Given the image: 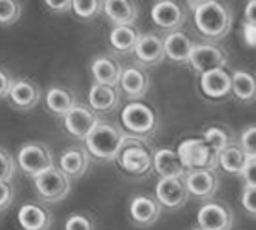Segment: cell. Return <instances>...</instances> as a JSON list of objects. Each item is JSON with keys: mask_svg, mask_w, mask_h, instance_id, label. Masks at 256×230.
I'll list each match as a JSON object with an SVG mask.
<instances>
[{"mask_svg": "<svg viewBox=\"0 0 256 230\" xmlns=\"http://www.w3.org/2000/svg\"><path fill=\"white\" fill-rule=\"evenodd\" d=\"M101 10L114 26L134 24L138 17V7L134 0H102Z\"/></svg>", "mask_w": 256, "mask_h": 230, "instance_id": "cell-22", "label": "cell"}, {"mask_svg": "<svg viewBox=\"0 0 256 230\" xmlns=\"http://www.w3.org/2000/svg\"><path fill=\"white\" fill-rule=\"evenodd\" d=\"M242 207L250 215L256 217V186H246L242 191Z\"/></svg>", "mask_w": 256, "mask_h": 230, "instance_id": "cell-37", "label": "cell"}, {"mask_svg": "<svg viewBox=\"0 0 256 230\" xmlns=\"http://www.w3.org/2000/svg\"><path fill=\"white\" fill-rule=\"evenodd\" d=\"M246 164H248V155L241 149V145L229 143L226 149L218 152V166L226 172H229V174L241 176Z\"/></svg>", "mask_w": 256, "mask_h": 230, "instance_id": "cell-28", "label": "cell"}, {"mask_svg": "<svg viewBox=\"0 0 256 230\" xmlns=\"http://www.w3.org/2000/svg\"><path fill=\"white\" fill-rule=\"evenodd\" d=\"M152 167L160 178H184L188 172L178 152L171 149L156 150L152 154Z\"/></svg>", "mask_w": 256, "mask_h": 230, "instance_id": "cell-20", "label": "cell"}, {"mask_svg": "<svg viewBox=\"0 0 256 230\" xmlns=\"http://www.w3.org/2000/svg\"><path fill=\"white\" fill-rule=\"evenodd\" d=\"M164 41V53L174 63H188L190 55L195 48V41L183 31H171Z\"/></svg>", "mask_w": 256, "mask_h": 230, "instance_id": "cell-21", "label": "cell"}, {"mask_svg": "<svg viewBox=\"0 0 256 230\" xmlns=\"http://www.w3.org/2000/svg\"><path fill=\"white\" fill-rule=\"evenodd\" d=\"M16 198V190L12 186V181L0 179V212L9 208Z\"/></svg>", "mask_w": 256, "mask_h": 230, "instance_id": "cell-36", "label": "cell"}, {"mask_svg": "<svg viewBox=\"0 0 256 230\" xmlns=\"http://www.w3.org/2000/svg\"><path fill=\"white\" fill-rule=\"evenodd\" d=\"M102 0H72V10L77 17L90 20L101 12Z\"/></svg>", "mask_w": 256, "mask_h": 230, "instance_id": "cell-31", "label": "cell"}, {"mask_svg": "<svg viewBox=\"0 0 256 230\" xmlns=\"http://www.w3.org/2000/svg\"><path fill=\"white\" fill-rule=\"evenodd\" d=\"M114 160L132 176H144L152 169V152L138 137H126Z\"/></svg>", "mask_w": 256, "mask_h": 230, "instance_id": "cell-3", "label": "cell"}, {"mask_svg": "<svg viewBox=\"0 0 256 230\" xmlns=\"http://www.w3.org/2000/svg\"><path fill=\"white\" fill-rule=\"evenodd\" d=\"M130 219L138 227H150L160 217V203L150 195H137L130 201Z\"/></svg>", "mask_w": 256, "mask_h": 230, "instance_id": "cell-17", "label": "cell"}, {"mask_svg": "<svg viewBox=\"0 0 256 230\" xmlns=\"http://www.w3.org/2000/svg\"><path fill=\"white\" fill-rule=\"evenodd\" d=\"M188 63L198 73L214 70V68H224L227 65V53L224 48L217 46L214 43L195 44Z\"/></svg>", "mask_w": 256, "mask_h": 230, "instance_id": "cell-10", "label": "cell"}, {"mask_svg": "<svg viewBox=\"0 0 256 230\" xmlns=\"http://www.w3.org/2000/svg\"><path fill=\"white\" fill-rule=\"evenodd\" d=\"M20 230H48L53 215L43 203H24L18 212Z\"/></svg>", "mask_w": 256, "mask_h": 230, "instance_id": "cell-18", "label": "cell"}, {"mask_svg": "<svg viewBox=\"0 0 256 230\" xmlns=\"http://www.w3.org/2000/svg\"><path fill=\"white\" fill-rule=\"evenodd\" d=\"M18 164L20 171L26 172L31 178H34V176L55 166V159H53V154L48 149V145H44L41 142H30L24 143L19 149Z\"/></svg>", "mask_w": 256, "mask_h": 230, "instance_id": "cell-7", "label": "cell"}, {"mask_svg": "<svg viewBox=\"0 0 256 230\" xmlns=\"http://www.w3.org/2000/svg\"><path fill=\"white\" fill-rule=\"evenodd\" d=\"M195 230H202V229H200V227H198V229H195Z\"/></svg>", "mask_w": 256, "mask_h": 230, "instance_id": "cell-43", "label": "cell"}, {"mask_svg": "<svg viewBox=\"0 0 256 230\" xmlns=\"http://www.w3.org/2000/svg\"><path fill=\"white\" fill-rule=\"evenodd\" d=\"M118 85L130 99H142L148 92L150 79H148V73L142 67L132 65V67L123 68Z\"/></svg>", "mask_w": 256, "mask_h": 230, "instance_id": "cell-19", "label": "cell"}, {"mask_svg": "<svg viewBox=\"0 0 256 230\" xmlns=\"http://www.w3.org/2000/svg\"><path fill=\"white\" fill-rule=\"evenodd\" d=\"M193 12H195V26L198 32L210 41L224 39L232 29V10L222 0H210Z\"/></svg>", "mask_w": 256, "mask_h": 230, "instance_id": "cell-1", "label": "cell"}, {"mask_svg": "<svg viewBox=\"0 0 256 230\" xmlns=\"http://www.w3.org/2000/svg\"><path fill=\"white\" fill-rule=\"evenodd\" d=\"M135 58L142 67H156V65L162 63L166 58V53H164V41L159 38L154 32H148V34H142L138 39V43L135 44L134 51Z\"/></svg>", "mask_w": 256, "mask_h": 230, "instance_id": "cell-16", "label": "cell"}, {"mask_svg": "<svg viewBox=\"0 0 256 230\" xmlns=\"http://www.w3.org/2000/svg\"><path fill=\"white\" fill-rule=\"evenodd\" d=\"M58 167L68 178H80L89 169V152L82 147H70L60 155Z\"/></svg>", "mask_w": 256, "mask_h": 230, "instance_id": "cell-25", "label": "cell"}, {"mask_svg": "<svg viewBox=\"0 0 256 230\" xmlns=\"http://www.w3.org/2000/svg\"><path fill=\"white\" fill-rule=\"evenodd\" d=\"M239 145L244 150L248 159H256V125H250L242 130Z\"/></svg>", "mask_w": 256, "mask_h": 230, "instance_id": "cell-33", "label": "cell"}, {"mask_svg": "<svg viewBox=\"0 0 256 230\" xmlns=\"http://www.w3.org/2000/svg\"><path fill=\"white\" fill-rule=\"evenodd\" d=\"M126 137L116 125L99 121L86 138V150L99 160H114Z\"/></svg>", "mask_w": 256, "mask_h": 230, "instance_id": "cell-2", "label": "cell"}, {"mask_svg": "<svg viewBox=\"0 0 256 230\" xmlns=\"http://www.w3.org/2000/svg\"><path fill=\"white\" fill-rule=\"evenodd\" d=\"M41 89L36 82L30 79H18L12 82L9 96L7 99L10 104L19 111H30L34 109L41 101Z\"/></svg>", "mask_w": 256, "mask_h": 230, "instance_id": "cell-15", "label": "cell"}, {"mask_svg": "<svg viewBox=\"0 0 256 230\" xmlns=\"http://www.w3.org/2000/svg\"><path fill=\"white\" fill-rule=\"evenodd\" d=\"M241 176L246 186H256V159H248V164Z\"/></svg>", "mask_w": 256, "mask_h": 230, "instance_id": "cell-38", "label": "cell"}, {"mask_svg": "<svg viewBox=\"0 0 256 230\" xmlns=\"http://www.w3.org/2000/svg\"><path fill=\"white\" fill-rule=\"evenodd\" d=\"M188 196L190 193L183 178H160L156 186V200L160 203V207L169 208V210H178L184 207Z\"/></svg>", "mask_w": 256, "mask_h": 230, "instance_id": "cell-11", "label": "cell"}, {"mask_svg": "<svg viewBox=\"0 0 256 230\" xmlns=\"http://www.w3.org/2000/svg\"><path fill=\"white\" fill-rule=\"evenodd\" d=\"M65 230H96V225L88 213H74L65 222Z\"/></svg>", "mask_w": 256, "mask_h": 230, "instance_id": "cell-34", "label": "cell"}, {"mask_svg": "<svg viewBox=\"0 0 256 230\" xmlns=\"http://www.w3.org/2000/svg\"><path fill=\"white\" fill-rule=\"evenodd\" d=\"M20 19L19 0H0V24L12 26Z\"/></svg>", "mask_w": 256, "mask_h": 230, "instance_id": "cell-32", "label": "cell"}, {"mask_svg": "<svg viewBox=\"0 0 256 230\" xmlns=\"http://www.w3.org/2000/svg\"><path fill=\"white\" fill-rule=\"evenodd\" d=\"M44 101H46L48 111L55 114V116H64V114H67L68 111L77 104L76 94L65 87L48 89L46 96H44Z\"/></svg>", "mask_w": 256, "mask_h": 230, "instance_id": "cell-27", "label": "cell"}, {"mask_svg": "<svg viewBox=\"0 0 256 230\" xmlns=\"http://www.w3.org/2000/svg\"><path fill=\"white\" fill-rule=\"evenodd\" d=\"M183 179L188 193L198 200H210L218 190V176L216 169L188 171Z\"/></svg>", "mask_w": 256, "mask_h": 230, "instance_id": "cell-13", "label": "cell"}, {"mask_svg": "<svg viewBox=\"0 0 256 230\" xmlns=\"http://www.w3.org/2000/svg\"><path fill=\"white\" fill-rule=\"evenodd\" d=\"M12 82H14V79H12L10 73L7 72L6 68L0 67V99H6V97L9 96Z\"/></svg>", "mask_w": 256, "mask_h": 230, "instance_id": "cell-39", "label": "cell"}, {"mask_svg": "<svg viewBox=\"0 0 256 230\" xmlns=\"http://www.w3.org/2000/svg\"><path fill=\"white\" fill-rule=\"evenodd\" d=\"M150 17L156 26L171 32L181 29V26L186 20V12H184L183 5L176 0H159L152 7Z\"/></svg>", "mask_w": 256, "mask_h": 230, "instance_id": "cell-12", "label": "cell"}, {"mask_svg": "<svg viewBox=\"0 0 256 230\" xmlns=\"http://www.w3.org/2000/svg\"><path fill=\"white\" fill-rule=\"evenodd\" d=\"M90 72L98 84H106V85H118L120 77H122L123 67L122 63L111 55H102L98 56L90 65Z\"/></svg>", "mask_w": 256, "mask_h": 230, "instance_id": "cell-24", "label": "cell"}, {"mask_svg": "<svg viewBox=\"0 0 256 230\" xmlns=\"http://www.w3.org/2000/svg\"><path fill=\"white\" fill-rule=\"evenodd\" d=\"M120 104L118 85L94 84L89 90V106L96 113H111Z\"/></svg>", "mask_w": 256, "mask_h": 230, "instance_id": "cell-23", "label": "cell"}, {"mask_svg": "<svg viewBox=\"0 0 256 230\" xmlns=\"http://www.w3.org/2000/svg\"><path fill=\"white\" fill-rule=\"evenodd\" d=\"M122 123L128 133L144 138L158 130V114L144 102H130L122 111Z\"/></svg>", "mask_w": 256, "mask_h": 230, "instance_id": "cell-5", "label": "cell"}, {"mask_svg": "<svg viewBox=\"0 0 256 230\" xmlns=\"http://www.w3.org/2000/svg\"><path fill=\"white\" fill-rule=\"evenodd\" d=\"M16 172V160L6 149L0 147V179L12 181Z\"/></svg>", "mask_w": 256, "mask_h": 230, "instance_id": "cell-35", "label": "cell"}, {"mask_svg": "<svg viewBox=\"0 0 256 230\" xmlns=\"http://www.w3.org/2000/svg\"><path fill=\"white\" fill-rule=\"evenodd\" d=\"M176 152L188 171L216 169L218 166V154L210 149L204 138H186L180 143Z\"/></svg>", "mask_w": 256, "mask_h": 230, "instance_id": "cell-4", "label": "cell"}, {"mask_svg": "<svg viewBox=\"0 0 256 230\" xmlns=\"http://www.w3.org/2000/svg\"><path fill=\"white\" fill-rule=\"evenodd\" d=\"M64 126L72 137L79 138V140H86L88 135L94 130V126L98 125L99 116L92 108L88 106L76 104L67 114H64Z\"/></svg>", "mask_w": 256, "mask_h": 230, "instance_id": "cell-8", "label": "cell"}, {"mask_svg": "<svg viewBox=\"0 0 256 230\" xmlns=\"http://www.w3.org/2000/svg\"><path fill=\"white\" fill-rule=\"evenodd\" d=\"M196 220L202 230H230L234 224V215L226 203L208 201L198 210Z\"/></svg>", "mask_w": 256, "mask_h": 230, "instance_id": "cell-9", "label": "cell"}, {"mask_svg": "<svg viewBox=\"0 0 256 230\" xmlns=\"http://www.w3.org/2000/svg\"><path fill=\"white\" fill-rule=\"evenodd\" d=\"M200 75V89L208 99L220 101L232 94V75L226 68H214Z\"/></svg>", "mask_w": 256, "mask_h": 230, "instance_id": "cell-14", "label": "cell"}, {"mask_svg": "<svg viewBox=\"0 0 256 230\" xmlns=\"http://www.w3.org/2000/svg\"><path fill=\"white\" fill-rule=\"evenodd\" d=\"M244 20L246 24L256 27V0H248L244 7Z\"/></svg>", "mask_w": 256, "mask_h": 230, "instance_id": "cell-41", "label": "cell"}, {"mask_svg": "<svg viewBox=\"0 0 256 230\" xmlns=\"http://www.w3.org/2000/svg\"><path fill=\"white\" fill-rule=\"evenodd\" d=\"M36 193L43 201L56 203L62 201L70 191V178L60 167L53 166L41 174L34 176Z\"/></svg>", "mask_w": 256, "mask_h": 230, "instance_id": "cell-6", "label": "cell"}, {"mask_svg": "<svg viewBox=\"0 0 256 230\" xmlns=\"http://www.w3.org/2000/svg\"><path fill=\"white\" fill-rule=\"evenodd\" d=\"M44 3L48 5V9H52L53 12H68L72 9V0H44Z\"/></svg>", "mask_w": 256, "mask_h": 230, "instance_id": "cell-40", "label": "cell"}, {"mask_svg": "<svg viewBox=\"0 0 256 230\" xmlns=\"http://www.w3.org/2000/svg\"><path fill=\"white\" fill-rule=\"evenodd\" d=\"M202 138L208 143V147L216 152V154H218L222 149H226L229 143H232L229 131L226 128H222V126H208V128L204 131V137Z\"/></svg>", "mask_w": 256, "mask_h": 230, "instance_id": "cell-30", "label": "cell"}, {"mask_svg": "<svg viewBox=\"0 0 256 230\" xmlns=\"http://www.w3.org/2000/svg\"><path fill=\"white\" fill-rule=\"evenodd\" d=\"M140 31L134 24H120L114 26L110 32V43L114 51L118 53H132L135 44L140 39Z\"/></svg>", "mask_w": 256, "mask_h": 230, "instance_id": "cell-26", "label": "cell"}, {"mask_svg": "<svg viewBox=\"0 0 256 230\" xmlns=\"http://www.w3.org/2000/svg\"><path fill=\"white\" fill-rule=\"evenodd\" d=\"M232 94L244 104L256 101V73L248 70H236L232 73Z\"/></svg>", "mask_w": 256, "mask_h": 230, "instance_id": "cell-29", "label": "cell"}, {"mask_svg": "<svg viewBox=\"0 0 256 230\" xmlns=\"http://www.w3.org/2000/svg\"><path fill=\"white\" fill-rule=\"evenodd\" d=\"M207 2H210V0H186L188 7H190V9H192V10L198 9V7L204 5V3H207Z\"/></svg>", "mask_w": 256, "mask_h": 230, "instance_id": "cell-42", "label": "cell"}]
</instances>
